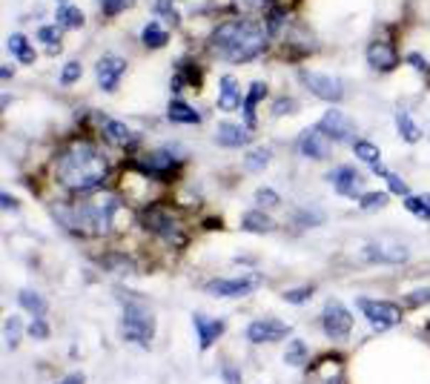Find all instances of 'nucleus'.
Here are the masks:
<instances>
[{
    "mask_svg": "<svg viewBox=\"0 0 430 384\" xmlns=\"http://www.w3.org/2000/svg\"><path fill=\"white\" fill-rule=\"evenodd\" d=\"M106 158L89 141L69 144L55 161V178L69 192H92L106 181Z\"/></svg>",
    "mask_w": 430,
    "mask_h": 384,
    "instance_id": "nucleus-1",
    "label": "nucleus"
},
{
    "mask_svg": "<svg viewBox=\"0 0 430 384\" xmlns=\"http://www.w3.org/2000/svg\"><path fill=\"white\" fill-rule=\"evenodd\" d=\"M264 46H267V29L250 18L224 21L209 35V49L215 52V58L230 63H247L258 58Z\"/></svg>",
    "mask_w": 430,
    "mask_h": 384,
    "instance_id": "nucleus-2",
    "label": "nucleus"
},
{
    "mask_svg": "<svg viewBox=\"0 0 430 384\" xmlns=\"http://www.w3.org/2000/svg\"><path fill=\"white\" fill-rule=\"evenodd\" d=\"M118 210L115 198H103V201H83V204H69V207H55V215L63 227L72 233L83 235H100L112 227V213Z\"/></svg>",
    "mask_w": 430,
    "mask_h": 384,
    "instance_id": "nucleus-3",
    "label": "nucleus"
},
{
    "mask_svg": "<svg viewBox=\"0 0 430 384\" xmlns=\"http://www.w3.org/2000/svg\"><path fill=\"white\" fill-rule=\"evenodd\" d=\"M121 333L127 341L150 347L155 338V316L147 304L141 302H127L124 304V319H121Z\"/></svg>",
    "mask_w": 430,
    "mask_h": 384,
    "instance_id": "nucleus-4",
    "label": "nucleus"
},
{
    "mask_svg": "<svg viewBox=\"0 0 430 384\" xmlns=\"http://www.w3.org/2000/svg\"><path fill=\"white\" fill-rule=\"evenodd\" d=\"M315 129L321 135H327L330 141H336V144H353L356 141V124L342 110H327L325 115H321V121L315 124Z\"/></svg>",
    "mask_w": 430,
    "mask_h": 384,
    "instance_id": "nucleus-5",
    "label": "nucleus"
},
{
    "mask_svg": "<svg viewBox=\"0 0 430 384\" xmlns=\"http://www.w3.org/2000/svg\"><path fill=\"white\" fill-rule=\"evenodd\" d=\"M261 287V275H244V278H215L206 284L209 296H221V299H241L250 296Z\"/></svg>",
    "mask_w": 430,
    "mask_h": 384,
    "instance_id": "nucleus-6",
    "label": "nucleus"
},
{
    "mask_svg": "<svg viewBox=\"0 0 430 384\" xmlns=\"http://www.w3.org/2000/svg\"><path fill=\"white\" fill-rule=\"evenodd\" d=\"M359 310L373 324V330H387L402 321V307L393 302H376V299H359Z\"/></svg>",
    "mask_w": 430,
    "mask_h": 384,
    "instance_id": "nucleus-7",
    "label": "nucleus"
},
{
    "mask_svg": "<svg viewBox=\"0 0 430 384\" xmlns=\"http://www.w3.org/2000/svg\"><path fill=\"white\" fill-rule=\"evenodd\" d=\"M141 224L150 230V233H155V235H164L167 241H181V230H178V221H175V215L167 210V207H161V204H155V207H147L144 213H141Z\"/></svg>",
    "mask_w": 430,
    "mask_h": 384,
    "instance_id": "nucleus-8",
    "label": "nucleus"
},
{
    "mask_svg": "<svg viewBox=\"0 0 430 384\" xmlns=\"http://www.w3.org/2000/svg\"><path fill=\"white\" fill-rule=\"evenodd\" d=\"M362 258L367 264H404L410 258V250L399 241H370L365 244Z\"/></svg>",
    "mask_w": 430,
    "mask_h": 384,
    "instance_id": "nucleus-9",
    "label": "nucleus"
},
{
    "mask_svg": "<svg viewBox=\"0 0 430 384\" xmlns=\"http://www.w3.org/2000/svg\"><path fill=\"white\" fill-rule=\"evenodd\" d=\"M301 83L315 95V98L330 101V104L342 101V95H345L342 80L333 75H325V72H301Z\"/></svg>",
    "mask_w": 430,
    "mask_h": 384,
    "instance_id": "nucleus-10",
    "label": "nucleus"
},
{
    "mask_svg": "<svg viewBox=\"0 0 430 384\" xmlns=\"http://www.w3.org/2000/svg\"><path fill=\"white\" fill-rule=\"evenodd\" d=\"M321 324H325V333L333 338V341H345L353 330V316L345 304L339 302H330L325 307V313H321Z\"/></svg>",
    "mask_w": 430,
    "mask_h": 384,
    "instance_id": "nucleus-11",
    "label": "nucleus"
},
{
    "mask_svg": "<svg viewBox=\"0 0 430 384\" xmlns=\"http://www.w3.org/2000/svg\"><path fill=\"white\" fill-rule=\"evenodd\" d=\"M127 72V58L121 55H103L98 63H95V78H98V86L112 92L121 80V75Z\"/></svg>",
    "mask_w": 430,
    "mask_h": 384,
    "instance_id": "nucleus-12",
    "label": "nucleus"
},
{
    "mask_svg": "<svg viewBox=\"0 0 430 384\" xmlns=\"http://www.w3.org/2000/svg\"><path fill=\"white\" fill-rule=\"evenodd\" d=\"M287 333H290V327L284 321H278V319H258V321H253L247 327V341H253V344H273V341L287 338Z\"/></svg>",
    "mask_w": 430,
    "mask_h": 384,
    "instance_id": "nucleus-13",
    "label": "nucleus"
},
{
    "mask_svg": "<svg viewBox=\"0 0 430 384\" xmlns=\"http://www.w3.org/2000/svg\"><path fill=\"white\" fill-rule=\"evenodd\" d=\"M330 138L327 135H321L318 129H304L298 135V152L304 158H313V161H321V158H327L330 155Z\"/></svg>",
    "mask_w": 430,
    "mask_h": 384,
    "instance_id": "nucleus-14",
    "label": "nucleus"
},
{
    "mask_svg": "<svg viewBox=\"0 0 430 384\" xmlns=\"http://www.w3.org/2000/svg\"><path fill=\"white\" fill-rule=\"evenodd\" d=\"M330 181L347 198H362L365 196V192H362V175L353 166H339L336 172H330Z\"/></svg>",
    "mask_w": 430,
    "mask_h": 384,
    "instance_id": "nucleus-15",
    "label": "nucleus"
},
{
    "mask_svg": "<svg viewBox=\"0 0 430 384\" xmlns=\"http://www.w3.org/2000/svg\"><path fill=\"white\" fill-rule=\"evenodd\" d=\"M192 324H195V333H198V344H201V350H209L215 341H219V338L224 336V321H219V319H206V316L195 313V316H192Z\"/></svg>",
    "mask_w": 430,
    "mask_h": 384,
    "instance_id": "nucleus-16",
    "label": "nucleus"
},
{
    "mask_svg": "<svg viewBox=\"0 0 430 384\" xmlns=\"http://www.w3.org/2000/svg\"><path fill=\"white\" fill-rule=\"evenodd\" d=\"M367 63H370L376 72H393V69L399 66V55H396V49H393L390 43L376 41V43H370V49H367Z\"/></svg>",
    "mask_w": 430,
    "mask_h": 384,
    "instance_id": "nucleus-17",
    "label": "nucleus"
},
{
    "mask_svg": "<svg viewBox=\"0 0 430 384\" xmlns=\"http://www.w3.org/2000/svg\"><path fill=\"white\" fill-rule=\"evenodd\" d=\"M215 138H219L221 146L227 149H238V146H247L250 144V129L233 124V121H221L219 124V132H215Z\"/></svg>",
    "mask_w": 430,
    "mask_h": 384,
    "instance_id": "nucleus-18",
    "label": "nucleus"
},
{
    "mask_svg": "<svg viewBox=\"0 0 430 384\" xmlns=\"http://www.w3.org/2000/svg\"><path fill=\"white\" fill-rule=\"evenodd\" d=\"M264 95H267V83H261V80L250 83V92H247V98H244V104H241L247 129H256V107L264 101Z\"/></svg>",
    "mask_w": 430,
    "mask_h": 384,
    "instance_id": "nucleus-19",
    "label": "nucleus"
},
{
    "mask_svg": "<svg viewBox=\"0 0 430 384\" xmlns=\"http://www.w3.org/2000/svg\"><path fill=\"white\" fill-rule=\"evenodd\" d=\"M103 132H106V138H110L112 144H121V146H130V144H138V135L127 127V124H121V121H115V118H103Z\"/></svg>",
    "mask_w": 430,
    "mask_h": 384,
    "instance_id": "nucleus-20",
    "label": "nucleus"
},
{
    "mask_svg": "<svg viewBox=\"0 0 430 384\" xmlns=\"http://www.w3.org/2000/svg\"><path fill=\"white\" fill-rule=\"evenodd\" d=\"M219 107H221L224 112H233V110H238V107H241V92H238V86H236L233 75H224V78H221V95H219Z\"/></svg>",
    "mask_w": 430,
    "mask_h": 384,
    "instance_id": "nucleus-21",
    "label": "nucleus"
},
{
    "mask_svg": "<svg viewBox=\"0 0 430 384\" xmlns=\"http://www.w3.org/2000/svg\"><path fill=\"white\" fill-rule=\"evenodd\" d=\"M167 115H169V121L172 124H187V127H195V124H201V115L187 104V101H169V107H167Z\"/></svg>",
    "mask_w": 430,
    "mask_h": 384,
    "instance_id": "nucleus-22",
    "label": "nucleus"
},
{
    "mask_svg": "<svg viewBox=\"0 0 430 384\" xmlns=\"http://www.w3.org/2000/svg\"><path fill=\"white\" fill-rule=\"evenodd\" d=\"M55 23L61 29H80L83 26V12L78 6H72V4H61L55 9Z\"/></svg>",
    "mask_w": 430,
    "mask_h": 384,
    "instance_id": "nucleus-23",
    "label": "nucleus"
},
{
    "mask_svg": "<svg viewBox=\"0 0 430 384\" xmlns=\"http://www.w3.org/2000/svg\"><path fill=\"white\" fill-rule=\"evenodd\" d=\"M273 227H276L273 218L267 213H261V210H250L241 218V230H247V233H270Z\"/></svg>",
    "mask_w": 430,
    "mask_h": 384,
    "instance_id": "nucleus-24",
    "label": "nucleus"
},
{
    "mask_svg": "<svg viewBox=\"0 0 430 384\" xmlns=\"http://www.w3.org/2000/svg\"><path fill=\"white\" fill-rule=\"evenodd\" d=\"M141 41H144V46L147 49H161V46H167L169 43V32L161 26V23H147L144 26V32H141Z\"/></svg>",
    "mask_w": 430,
    "mask_h": 384,
    "instance_id": "nucleus-25",
    "label": "nucleus"
},
{
    "mask_svg": "<svg viewBox=\"0 0 430 384\" xmlns=\"http://www.w3.org/2000/svg\"><path fill=\"white\" fill-rule=\"evenodd\" d=\"M18 304H21L23 310H29L35 319H43V313H46V299H43L41 293H35V290H21Z\"/></svg>",
    "mask_w": 430,
    "mask_h": 384,
    "instance_id": "nucleus-26",
    "label": "nucleus"
},
{
    "mask_svg": "<svg viewBox=\"0 0 430 384\" xmlns=\"http://www.w3.org/2000/svg\"><path fill=\"white\" fill-rule=\"evenodd\" d=\"M6 46H9V52H12L21 63H35V49L29 46V41H26L23 35H12Z\"/></svg>",
    "mask_w": 430,
    "mask_h": 384,
    "instance_id": "nucleus-27",
    "label": "nucleus"
},
{
    "mask_svg": "<svg viewBox=\"0 0 430 384\" xmlns=\"http://www.w3.org/2000/svg\"><path fill=\"white\" fill-rule=\"evenodd\" d=\"M396 127H399V135L407 141V144H416L421 138V127L407 115V112H399L396 115Z\"/></svg>",
    "mask_w": 430,
    "mask_h": 384,
    "instance_id": "nucleus-28",
    "label": "nucleus"
},
{
    "mask_svg": "<svg viewBox=\"0 0 430 384\" xmlns=\"http://www.w3.org/2000/svg\"><path fill=\"white\" fill-rule=\"evenodd\" d=\"M307 358H310V353H307V344H304L301 338H293V341L287 344L284 361H287L290 367H304V364H307Z\"/></svg>",
    "mask_w": 430,
    "mask_h": 384,
    "instance_id": "nucleus-29",
    "label": "nucleus"
},
{
    "mask_svg": "<svg viewBox=\"0 0 430 384\" xmlns=\"http://www.w3.org/2000/svg\"><path fill=\"white\" fill-rule=\"evenodd\" d=\"M353 155L362 158V161H367V164H379V146L370 144V141L356 138V141H353Z\"/></svg>",
    "mask_w": 430,
    "mask_h": 384,
    "instance_id": "nucleus-30",
    "label": "nucleus"
},
{
    "mask_svg": "<svg viewBox=\"0 0 430 384\" xmlns=\"http://www.w3.org/2000/svg\"><path fill=\"white\" fill-rule=\"evenodd\" d=\"M404 207H407L416 218H421V221H427V218H430V196H421V198L407 196V198H404Z\"/></svg>",
    "mask_w": 430,
    "mask_h": 384,
    "instance_id": "nucleus-31",
    "label": "nucleus"
},
{
    "mask_svg": "<svg viewBox=\"0 0 430 384\" xmlns=\"http://www.w3.org/2000/svg\"><path fill=\"white\" fill-rule=\"evenodd\" d=\"M270 158H273V152H270L267 146H258V149L247 152V169H250V172H261V169L270 164Z\"/></svg>",
    "mask_w": 430,
    "mask_h": 384,
    "instance_id": "nucleus-32",
    "label": "nucleus"
},
{
    "mask_svg": "<svg viewBox=\"0 0 430 384\" xmlns=\"http://www.w3.org/2000/svg\"><path fill=\"white\" fill-rule=\"evenodd\" d=\"M6 347L9 350H18V344H21V333H23V324H21V319L18 316H12V319H6Z\"/></svg>",
    "mask_w": 430,
    "mask_h": 384,
    "instance_id": "nucleus-33",
    "label": "nucleus"
},
{
    "mask_svg": "<svg viewBox=\"0 0 430 384\" xmlns=\"http://www.w3.org/2000/svg\"><path fill=\"white\" fill-rule=\"evenodd\" d=\"M384 204H387V192H365L359 198L362 210H373V207H384Z\"/></svg>",
    "mask_w": 430,
    "mask_h": 384,
    "instance_id": "nucleus-34",
    "label": "nucleus"
},
{
    "mask_svg": "<svg viewBox=\"0 0 430 384\" xmlns=\"http://www.w3.org/2000/svg\"><path fill=\"white\" fill-rule=\"evenodd\" d=\"M80 72H83V66L78 63V60H69L66 66H63V72H61V80H63V86H72L78 78H80Z\"/></svg>",
    "mask_w": 430,
    "mask_h": 384,
    "instance_id": "nucleus-35",
    "label": "nucleus"
},
{
    "mask_svg": "<svg viewBox=\"0 0 430 384\" xmlns=\"http://www.w3.org/2000/svg\"><path fill=\"white\" fill-rule=\"evenodd\" d=\"M155 12H158L161 18H167L172 26L178 23V12H175V4H172V0H158V4H155Z\"/></svg>",
    "mask_w": 430,
    "mask_h": 384,
    "instance_id": "nucleus-36",
    "label": "nucleus"
},
{
    "mask_svg": "<svg viewBox=\"0 0 430 384\" xmlns=\"http://www.w3.org/2000/svg\"><path fill=\"white\" fill-rule=\"evenodd\" d=\"M130 4H132V0H100V12H103V15H118V12H124Z\"/></svg>",
    "mask_w": 430,
    "mask_h": 384,
    "instance_id": "nucleus-37",
    "label": "nucleus"
},
{
    "mask_svg": "<svg viewBox=\"0 0 430 384\" xmlns=\"http://www.w3.org/2000/svg\"><path fill=\"white\" fill-rule=\"evenodd\" d=\"M384 181H387V186H390V192H396V196H404V198H407V192H410V189H407V183H404L399 175H393V172L387 169Z\"/></svg>",
    "mask_w": 430,
    "mask_h": 384,
    "instance_id": "nucleus-38",
    "label": "nucleus"
},
{
    "mask_svg": "<svg viewBox=\"0 0 430 384\" xmlns=\"http://www.w3.org/2000/svg\"><path fill=\"white\" fill-rule=\"evenodd\" d=\"M58 29H61V26H41V29H38V38L55 49V46H58V41H61V32H58Z\"/></svg>",
    "mask_w": 430,
    "mask_h": 384,
    "instance_id": "nucleus-39",
    "label": "nucleus"
},
{
    "mask_svg": "<svg viewBox=\"0 0 430 384\" xmlns=\"http://www.w3.org/2000/svg\"><path fill=\"white\" fill-rule=\"evenodd\" d=\"M256 201H258V207H276V204H278V196H276L270 186H261V189L256 192Z\"/></svg>",
    "mask_w": 430,
    "mask_h": 384,
    "instance_id": "nucleus-40",
    "label": "nucleus"
},
{
    "mask_svg": "<svg viewBox=\"0 0 430 384\" xmlns=\"http://www.w3.org/2000/svg\"><path fill=\"white\" fill-rule=\"evenodd\" d=\"M310 296H313V287H310V284L301 287V290H287V293H284V299H287L290 304H301V302H307Z\"/></svg>",
    "mask_w": 430,
    "mask_h": 384,
    "instance_id": "nucleus-41",
    "label": "nucleus"
},
{
    "mask_svg": "<svg viewBox=\"0 0 430 384\" xmlns=\"http://www.w3.org/2000/svg\"><path fill=\"white\" fill-rule=\"evenodd\" d=\"M29 336H32V338H41V341L49 338V324H46L43 319H35V321L29 324Z\"/></svg>",
    "mask_w": 430,
    "mask_h": 384,
    "instance_id": "nucleus-42",
    "label": "nucleus"
},
{
    "mask_svg": "<svg viewBox=\"0 0 430 384\" xmlns=\"http://www.w3.org/2000/svg\"><path fill=\"white\" fill-rule=\"evenodd\" d=\"M424 302H430V287H421V290H416V293L407 296V304H410V307L424 304Z\"/></svg>",
    "mask_w": 430,
    "mask_h": 384,
    "instance_id": "nucleus-43",
    "label": "nucleus"
},
{
    "mask_svg": "<svg viewBox=\"0 0 430 384\" xmlns=\"http://www.w3.org/2000/svg\"><path fill=\"white\" fill-rule=\"evenodd\" d=\"M298 107L293 104V98H278V104H273V115H284V112H295Z\"/></svg>",
    "mask_w": 430,
    "mask_h": 384,
    "instance_id": "nucleus-44",
    "label": "nucleus"
},
{
    "mask_svg": "<svg viewBox=\"0 0 430 384\" xmlns=\"http://www.w3.org/2000/svg\"><path fill=\"white\" fill-rule=\"evenodd\" d=\"M407 60H410V63H413L419 72H430V63H427V60H424L419 52H410V55H407Z\"/></svg>",
    "mask_w": 430,
    "mask_h": 384,
    "instance_id": "nucleus-45",
    "label": "nucleus"
},
{
    "mask_svg": "<svg viewBox=\"0 0 430 384\" xmlns=\"http://www.w3.org/2000/svg\"><path fill=\"white\" fill-rule=\"evenodd\" d=\"M238 6H244V9H264V6H270V0H238Z\"/></svg>",
    "mask_w": 430,
    "mask_h": 384,
    "instance_id": "nucleus-46",
    "label": "nucleus"
},
{
    "mask_svg": "<svg viewBox=\"0 0 430 384\" xmlns=\"http://www.w3.org/2000/svg\"><path fill=\"white\" fill-rule=\"evenodd\" d=\"M0 201H4V210H6V213H9V210H18V201L9 198V192H0Z\"/></svg>",
    "mask_w": 430,
    "mask_h": 384,
    "instance_id": "nucleus-47",
    "label": "nucleus"
},
{
    "mask_svg": "<svg viewBox=\"0 0 430 384\" xmlns=\"http://www.w3.org/2000/svg\"><path fill=\"white\" fill-rule=\"evenodd\" d=\"M224 375H227V384H241V378H238V373L233 367H224Z\"/></svg>",
    "mask_w": 430,
    "mask_h": 384,
    "instance_id": "nucleus-48",
    "label": "nucleus"
},
{
    "mask_svg": "<svg viewBox=\"0 0 430 384\" xmlns=\"http://www.w3.org/2000/svg\"><path fill=\"white\" fill-rule=\"evenodd\" d=\"M61 384H83V375H80V373H72V375H66Z\"/></svg>",
    "mask_w": 430,
    "mask_h": 384,
    "instance_id": "nucleus-49",
    "label": "nucleus"
},
{
    "mask_svg": "<svg viewBox=\"0 0 430 384\" xmlns=\"http://www.w3.org/2000/svg\"><path fill=\"white\" fill-rule=\"evenodd\" d=\"M0 75H4V80H9V78H12V75H15V72H12V69H9V66H4V69H0Z\"/></svg>",
    "mask_w": 430,
    "mask_h": 384,
    "instance_id": "nucleus-50",
    "label": "nucleus"
}]
</instances>
